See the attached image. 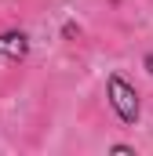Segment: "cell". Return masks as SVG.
<instances>
[{"label":"cell","mask_w":153,"mask_h":156,"mask_svg":"<svg viewBox=\"0 0 153 156\" xmlns=\"http://www.w3.org/2000/svg\"><path fill=\"white\" fill-rule=\"evenodd\" d=\"M106 102H110V109L117 113L120 123H128V127L139 123V116H142V102H139L135 83L124 76V73H110V76H106Z\"/></svg>","instance_id":"6da1fadb"},{"label":"cell","mask_w":153,"mask_h":156,"mask_svg":"<svg viewBox=\"0 0 153 156\" xmlns=\"http://www.w3.org/2000/svg\"><path fill=\"white\" fill-rule=\"evenodd\" d=\"M29 47H33L29 33L7 29V33H0V62H26L29 58Z\"/></svg>","instance_id":"7a4b0ae2"},{"label":"cell","mask_w":153,"mask_h":156,"mask_svg":"<svg viewBox=\"0 0 153 156\" xmlns=\"http://www.w3.org/2000/svg\"><path fill=\"white\" fill-rule=\"evenodd\" d=\"M110 153H113V156H135V145H128V142H113Z\"/></svg>","instance_id":"3957f363"},{"label":"cell","mask_w":153,"mask_h":156,"mask_svg":"<svg viewBox=\"0 0 153 156\" xmlns=\"http://www.w3.org/2000/svg\"><path fill=\"white\" fill-rule=\"evenodd\" d=\"M73 37H80V26L76 22H62V40H73Z\"/></svg>","instance_id":"277c9868"},{"label":"cell","mask_w":153,"mask_h":156,"mask_svg":"<svg viewBox=\"0 0 153 156\" xmlns=\"http://www.w3.org/2000/svg\"><path fill=\"white\" fill-rule=\"evenodd\" d=\"M142 66H146V73L153 76V51H146V58H142Z\"/></svg>","instance_id":"5b68a950"}]
</instances>
